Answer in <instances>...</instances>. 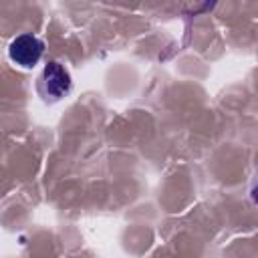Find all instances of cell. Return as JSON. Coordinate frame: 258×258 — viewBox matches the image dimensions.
<instances>
[{"label": "cell", "mask_w": 258, "mask_h": 258, "mask_svg": "<svg viewBox=\"0 0 258 258\" xmlns=\"http://www.w3.org/2000/svg\"><path fill=\"white\" fill-rule=\"evenodd\" d=\"M73 91V77L60 60H48L36 77V93L42 103L52 105L62 101Z\"/></svg>", "instance_id": "cell-1"}, {"label": "cell", "mask_w": 258, "mask_h": 258, "mask_svg": "<svg viewBox=\"0 0 258 258\" xmlns=\"http://www.w3.org/2000/svg\"><path fill=\"white\" fill-rule=\"evenodd\" d=\"M44 54V42L32 34V32H22V34H16L10 44H8V58L20 67V69H34L40 58Z\"/></svg>", "instance_id": "cell-2"}, {"label": "cell", "mask_w": 258, "mask_h": 258, "mask_svg": "<svg viewBox=\"0 0 258 258\" xmlns=\"http://www.w3.org/2000/svg\"><path fill=\"white\" fill-rule=\"evenodd\" d=\"M248 198H250V202L258 208V167L254 169V173H252V177H250V183H248Z\"/></svg>", "instance_id": "cell-3"}]
</instances>
